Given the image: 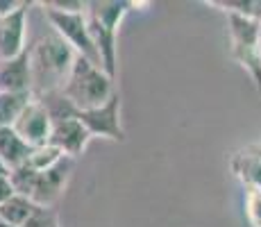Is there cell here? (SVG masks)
Returning <instances> with one entry per match:
<instances>
[{
  "label": "cell",
  "mask_w": 261,
  "mask_h": 227,
  "mask_svg": "<svg viewBox=\"0 0 261 227\" xmlns=\"http://www.w3.org/2000/svg\"><path fill=\"white\" fill-rule=\"evenodd\" d=\"M21 5H23V0L21 3H16V0H0V18H7L9 14H14Z\"/></svg>",
  "instance_id": "obj_23"
},
{
  "label": "cell",
  "mask_w": 261,
  "mask_h": 227,
  "mask_svg": "<svg viewBox=\"0 0 261 227\" xmlns=\"http://www.w3.org/2000/svg\"><path fill=\"white\" fill-rule=\"evenodd\" d=\"M37 178H39V173L34 168H30L28 164L18 166V168H14L12 173H9V182H12L14 191H16L18 195L30 198V200H32L34 186H37Z\"/></svg>",
  "instance_id": "obj_18"
},
{
  "label": "cell",
  "mask_w": 261,
  "mask_h": 227,
  "mask_svg": "<svg viewBox=\"0 0 261 227\" xmlns=\"http://www.w3.org/2000/svg\"><path fill=\"white\" fill-rule=\"evenodd\" d=\"M32 145H28L14 128H0V159L7 164L9 170L23 166L32 155Z\"/></svg>",
  "instance_id": "obj_13"
},
{
  "label": "cell",
  "mask_w": 261,
  "mask_h": 227,
  "mask_svg": "<svg viewBox=\"0 0 261 227\" xmlns=\"http://www.w3.org/2000/svg\"><path fill=\"white\" fill-rule=\"evenodd\" d=\"M9 173H12V170L7 168V164H5L3 159H0V178H9Z\"/></svg>",
  "instance_id": "obj_24"
},
{
  "label": "cell",
  "mask_w": 261,
  "mask_h": 227,
  "mask_svg": "<svg viewBox=\"0 0 261 227\" xmlns=\"http://www.w3.org/2000/svg\"><path fill=\"white\" fill-rule=\"evenodd\" d=\"M0 91L3 93H34L30 50L7 62H0Z\"/></svg>",
  "instance_id": "obj_11"
},
{
  "label": "cell",
  "mask_w": 261,
  "mask_h": 227,
  "mask_svg": "<svg viewBox=\"0 0 261 227\" xmlns=\"http://www.w3.org/2000/svg\"><path fill=\"white\" fill-rule=\"evenodd\" d=\"M71 170H73V159L64 157L50 170L39 173L37 186H34V193H32V203L37 207H48L50 209V205H53L55 200L64 193V189H66V182L71 178Z\"/></svg>",
  "instance_id": "obj_9"
},
{
  "label": "cell",
  "mask_w": 261,
  "mask_h": 227,
  "mask_svg": "<svg viewBox=\"0 0 261 227\" xmlns=\"http://www.w3.org/2000/svg\"><path fill=\"white\" fill-rule=\"evenodd\" d=\"M32 98L34 93H3L0 91V128H14V123Z\"/></svg>",
  "instance_id": "obj_15"
},
{
  "label": "cell",
  "mask_w": 261,
  "mask_h": 227,
  "mask_svg": "<svg viewBox=\"0 0 261 227\" xmlns=\"http://www.w3.org/2000/svg\"><path fill=\"white\" fill-rule=\"evenodd\" d=\"M209 5L220 7L225 14H239L261 21V0H209Z\"/></svg>",
  "instance_id": "obj_17"
},
{
  "label": "cell",
  "mask_w": 261,
  "mask_h": 227,
  "mask_svg": "<svg viewBox=\"0 0 261 227\" xmlns=\"http://www.w3.org/2000/svg\"><path fill=\"white\" fill-rule=\"evenodd\" d=\"M23 227H59L57 214H55L53 209H48V207H37L34 214L30 216L28 223H25Z\"/></svg>",
  "instance_id": "obj_20"
},
{
  "label": "cell",
  "mask_w": 261,
  "mask_h": 227,
  "mask_svg": "<svg viewBox=\"0 0 261 227\" xmlns=\"http://www.w3.org/2000/svg\"><path fill=\"white\" fill-rule=\"evenodd\" d=\"M245 220L250 227H261V189H245Z\"/></svg>",
  "instance_id": "obj_19"
},
{
  "label": "cell",
  "mask_w": 261,
  "mask_h": 227,
  "mask_svg": "<svg viewBox=\"0 0 261 227\" xmlns=\"http://www.w3.org/2000/svg\"><path fill=\"white\" fill-rule=\"evenodd\" d=\"M64 157H66V155H64L57 145L46 143V145H41V148H34L25 164H28L30 168H34L37 173H43V170H50L53 166H57Z\"/></svg>",
  "instance_id": "obj_16"
},
{
  "label": "cell",
  "mask_w": 261,
  "mask_h": 227,
  "mask_svg": "<svg viewBox=\"0 0 261 227\" xmlns=\"http://www.w3.org/2000/svg\"><path fill=\"white\" fill-rule=\"evenodd\" d=\"M93 136L89 134V130L82 125V120L77 116L73 118H66V120H59V123L53 125V134H50V143L57 145L66 157H80V155L87 150L89 141Z\"/></svg>",
  "instance_id": "obj_10"
},
{
  "label": "cell",
  "mask_w": 261,
  "mask_h": 227,
  "mask_svg": "<svg viewBox=\"0 0 261 227\" xmlns=\"http://www.w3.org/2000/svg\"><path fill=\"white\" fill-rule=\"evenodd\" d=\"M137 3L127 0H95L87 3V23L91 39L98 48L100 62L109 78L116 80V64H118V28L123 18L127 16Z\"/></svg>",
  "instance_id": "obj_1"
},
{
  "label": "cell",
  "mask_w": 261,
  "mask_h": 227,
  "mask_svg": "<svg viewBox=\"0 0 261 227\" xmlns=\"http://www.w3.org/2000/svg\"><path fill=\"white\" fill-rule=\"evenodd\" d=\"M77 118L82 120V125L89 130L91 136H105L123 143L125 141V130L120 123V93L114 91V95L105 105L93 109H84L77 112Z\"/></svg>",
  "instance_id": "obj_6"
},
{
  "label": "cell",
  "mask_w": 261,
  "mask_h": 227,
  "mask_svg": "<svg viewBox=\"0 0 261 227\" xmlns=\"http://www.w3.org/2000/svg\"><path fill=\"white\" fill-rule=\"evenodd\" d=\"M229 168L245 189H261V143L237 150L229 159Z\"/></svg>",
  "instance_id": "obj_12"
},
{
  "label": "cell",
  "mask_w": 261,
  "mask_h": 227,
  "mask_svg": "<svg viewBox=\"0 0 261 227\" xmlns=\"http://www.w3.org/2000/svg\"><path fill=\"white\" fill-rule=\"evenodd\" d=\"M14 130L21 136L28 145L32 148H41V145L50 143V134H53V118H50L48 109L43 107V103L34 95L30 100V105L23 109V114L18 116V120L14 123Z\"/></svg>",
  "instance_id": "obj_7"
},
{
  "label": "cell",
  "mask_w": 261,
  "mask_h": 227,
  "mask_svg": "<svg viewBox=\"0 0 261 227\" xmlns=\"http://www.w3.org/2000/svg\"><path fill=\"white\" fill-rule=\"evenodd\" d=\"M46 5L59 12H84L87 9V3H80V0H46Z\"/></svg>",
  "instance_id": "obj_21"
},
{
  "label": "cell",
  "mask_w": 261,
  "mask_h": 227,
  "mask_svg": "<svg viewBox=\"0 0 261 227\" xmlns=\"http://www.w3.org/2000/svg\"><path fill=\"white\" fill-rule=\"evenodd\" d=\"M43 14L53 25V32H57L71 48L75 50V55L93 62L95 66L102 68L100 62L98 48H95L91 32H89V23H87V9L84 12H59V9L48 7L46 3H41Z\"/></svg>",
  "instance_id": "obj_5"
},
{
  "label": "cell",
  "mask_w": 261,
  "mask_h": 227,
  "mask_svg": "<svg viewBox=\"0 0 261 227\" xmlns=\"http://www.w3.org/2000/svg\"><path fill=\"white\" fill-rule=\"evenodd\" d=\"M28 7L25 3L9 14L7 18H0V62L14 59L25 53V25H28Z\"/></svg>",
  "instance_id": "obj_8"
},
{
  "label": "cell",
  "mask_w": 261,
  "mask_h": 227,
  "mask_svg": "<svg viewBox=\"0 0 261 227\" xmlns=\"http://www.w3.org/2000/svg\"><path fill=\"white\" fill-rule=\"evenodd\" d=\"M225 16H227L232 59L252 78L254 87L261 93V21L239 14H225Z\"/></svg>",
  "instance_id": "obj_4"
},
{
  "label": "cell",
  "mask_w": 261,
  "mask_h": 227,
  "mask_svg": "<svg viewBox=\"0 0 261 227\" xmlns=\"http://www.w3.org/2000/svg\"><path fill=\"white\" fill-rule=\"evenodd\" d=\"M114 78L105 73V68L95 66L93 62L84 57H75V64L68 73L66 82L62 87V93L68 98L77 112L93 109L105 105L114 95Z\"/></svg>",
  "instance_id": "obj_3"
},
{
  "label": "cell",
  "mask_w": 261,
  "mask_h": 227,
  "mask_svg": "<svg viewBox=\"0 0 261 227\" xmlns=\"http://www.w3.org/2000/svg\"><path fill=\"white\" fill-rule=\"evenodd\" d=\"M12 195H16V191H14L12 182H9V178H0V205L7 203Z\"/></svg>",
  "instance_id": "obj_22"
},
{
  "label": "cell",
  "mask_w": 261,
  "mask_h": 227,
  "mask_svg": "<svg viewBox=\"0 0 261 227\" xmlns=\"http://www.w3.org/2000/svg\"><path fill=\"white\" fill-rule=\"evenodd\" d=\"M75 50L59 37L57 32H50L30 50V64H32V82L39 87V93L62 89L75 64Z\"/></svg>",
  "instance_id": "obj_2"
},
{
  "label": "cell",
  "mask_w": 261,
  "mask_h": 227,
  "mask_svg": "<svg viewBox=\"0 0 261 227\" xmlns=\"http://www.w3.org/2000/svg\"><path fill=\"white\" fill-rule=\"evenodd\" d=\"M34 209H37V205H34L32 200L16 193V195H12L7 203L0 205V220H5V223L12 227H23L28 223L30 216L34 214Z\"/></svg>",
  "instance_id": "obj_14"
}]
</instances>
